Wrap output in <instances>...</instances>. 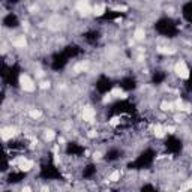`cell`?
I'll list each match as a JSON object with an SVG mask.
<instances>
[{"instance_id": "6da1fadb", "label": "cell", "mask_w": 192, "mask_h": 192, "mask_svg": "<svg viewBox=\"0 0 192 192\" xmlns=\"http://www.w3.org/2000/svg\"><path fill=\"white\" fill-rule=\"evenodd\" d=\"M20 84H21V89L24 92H33L35 90V83L29 75H21L20 77Z\"/></svg>"}, {"instance_id": "7a4b0ae2", "label": "cell", "mask_w": 192, "mask_h": 192, "mask_svg": "<svg viewBox=\"0 0 192 192\" xmlns=\"http://www.w3.org/2000/svg\"><path fill=\"white\" fill-rule=\"evenodd\" d=\"M174 71H176V74H177L180 78H183V80L189 78V69H188V66L185 65V62H179V63L176 65Z\"/></svg>"}, {"instance_id": "3957f363", "label": "cell", "mask_w": 192, "mask_h": 192, "mask_svg": "<svg viewBox=\"0 0 192 192\" xmlns=\"http://www.w3.org/2000/svg\"><path fill=\"white\" fill-rule=\"evenodd\" d=\"M17 165H18V168H20L21 171H29V170L33 167V162L21 156V158H18V159H17Z\"/></svg>"}, {"instance_id": "277c9868", "label": "cell", "mask_w": 192, "mask_h": 192, "mask_svg": "<svg viewBox=\"0 0 192 192\" xmlns=\"http://www.w3.org/2000/svg\"><path fill=\"white\" fill-rule=\"evenodd\" d=\"M77 9H78V12H81L83 15H87V14L90 12L89 2H87V0H78V2H77Z\"/></svg>"}, {"instance_id": "5b68a950", "label": "cell", "mask_w": 192, "mask_h": 192, "mask_svg": "<svg viewBox=\"0 0 192 192\" xmlns=\"http://www.w3.org/2000/svg\"><path fill=\"white\" fill-rule=\"evenodd\" d=\"M95 116H96V113H95V110L92 107H84L83 108V119L86 122H93Z\"/></svg>"}, {"instance_id": "8992f818", "label": "cell", "mask_w": 192, "mask_h": 192, "mask_svg": "<svg viewBox=\"0 0 192 192\" xmlns=\"http://www.w3.org/2000/svg\"><path fill=\"white\" fill-rule=\"evenodd\" d=\"M0 135H2L3 141H8V140H11L15 135V129L14 128H3L2 131H0Z\"/></svg>"}, {"instance_id": "52a82bcc", "label": "cell", "mask_w": 192, "mask_h": 192, "mask_svg": "<svg viewBox=\"0 0 192 192\" xmlns=\"http://www.w3.org/2000/svg\"><path fill=\"white\" fill-rule=\"evenodd\" d=\"M105 9H107V6H105L104 3H99V5H96V6L93 8V14H95L96 17H101V15H104Z\"/></svg>"}, {"instance_id": "ba28073f", "label": "cell", "mask_w": 192, "mask_h": 192, "mask_svg": "<svg viewBox=\"0 0 192 192\" xmlns=\"http://www.w3.org/2000/svg\"><path fill=\"white\" fill-rule=\"evenodd\" d=\"M14 47H17V48H24L26 45H27V41H26V38L24 36H18L17 39H14Z\"/></svg>"}, {"instance_id": "9c48e42d", "label": "cell", "mask_w": 192, "mask_h": 192, "mask_svg": "<svg viewBox=\"0 0 192 192\" xmlns=\"http://www.w3.org/2000/svg\"><path fill=\"white\" fill-rule=\"evenodd\" d=\"M153 131H155V135H156L158 138H162V137L165 135V132H167V129H165L162 125H156Z\"/></svg>"}, {"instance_id": "30bf717a", "label": "cell", "mask_w": 192, "mask_h": 192, "mask_svg": "<svg viewBox=\"0 0 192 192\" xmlns=\"http://www.w3.org/2000/svg\"><path fill=\"white\" fill-rule=\"evenodd\" d=\"M111 96H114V98H126V95L122 92V89L119 87H114L113 92H111Z\"/></svg>"}, {"instance_id": "8fae6325", "label": "cell", "mask_w": 192, "mask_h": 192, "mask_svg": "<svg viewBox=\"0 0 192 192\" xmlns=\"http://www.w3.org/2000/svg\"><path fill=\"white\" fill-rule=\"evenodd\" d=\"M134 36H135V39H137V41H143V39L146 38V32H144V29H137V30H135V33H134Z\"/></svg>"}, {"instance_id": "7c38bea8", "label": "cell", "mask_w": 192, "mask_h": 192, "mask_svg": "<svg viewBox=\"0 0 192 192\" xmlns=\"http://www.w3.org/2000/svg\"><path fill=\"white\" fill-rule=\"evenodd\" d=\"M158 53H161V54H174V53H176V48H168V47H159V48H158Z\"/></svg>"}, {"instance_id": "4fadbf2b", "label": "cell", "mask_w": 192, "mask_h": 192, "mask_svg": "<svg viewBox=\"0 0 192 192\" xmlns=\"http://www.w3.org/2000/svg\"><path fill=\"white\" fill-rule=\"evenodd\" d=\"M120 180V171L119 170H116V171H113L111 173V176H110V182H119Z\"/></svg>"}, {"instance_id": "5bb4252c", "label": "cell", "mask_w": 192, "mask_h": 192, "mask_svg": "<svg viewBox=\"0 0 192 192\" xmlns=\"http://www.w3.org/2000/svg\"><path fill=\"white\" fill-rule=\"evenodd\" d=\"M161 108H162L164 111H170V110H173V108H174V104H171V102H167V101H165V102H162V104H161Z\"/></svg>"}, {"instance_id": "9a60e30c", "label": "cell", "mask_w": 192, "mask_h": 192, "mask_svg": "<svg viewBox=\"0 0 192 192\" xmlns=\"http://www.w3.org/2000/svg\"><path fill=\"white\" fill-rule=\"evenodd\" d=\"M29 114H30V117H32V119H39V117L42 116V113H41L39 110H30V113H29Z\"/></svg>"}, {"instance_id": "2e32d148", "label": "cell", "mask_w": 192, "mask_h": 192, "mask_svg": "<svg viewBox=\"0 0 192 192\" xmlns=\"http://www.w3.org/2000/svg\"><path fill=\"white\" fill-rule=\"evenodd\" d=\"M174 107H176L177 110H180V111H183V110H185V104H183V102H182L180 99H177V101H176Z\"/></svg>"}, {"instance_id": "e0dca14e", "label": "cell", "mask_w": 192, "mask_h": 192, "mask_svg": "<svg viewBox=\"0 0 192 192\" xmlns=\"http://www.w3.org/2000/svg\"><path fill=\"white\" fill-rule=\"evenodd\" d=\"M54 137H56V134H54V131H47V134H45V138H47L48 141H51V140H54Z\"/></svg>"}, {"instance_id": "ac0fdd59", "label": "cell", "mask_w": 192, "mask_h": 192, "mask_svg": "<svg viewBox=\"0 0 192 192\" xmlns=\"http://www.w3.org/2000/svg\"><path fill=\"white\" fill-rule=\"evenodd\" d=\"M119 122H120L119 117H113V119L110 120V125H111V126H116V125H119Z\"/></svg>"}, {"instance_id": "d6986e66", "label": "cell", "mask_w": 192, "mask_h": 192, "mask_svg": "<svg viewBox=\"0 0 192 192\" xmlns=\"http://www.w3.org/2000/svg\"><path fill=\"white\" fill-rule=\"evenodd\" d=\"M113 9H114V11H126L128 8H126V6H123V5H119V6H114Z\"/></svg>"}, {"instance_id": "ffe728a7", "label": "cell", "mask_w": 192, "mask_h": 192, "mask_svg": "<svg viewBox=\"0 0 192 192\" xmlns=\"http://www.w3.org/2000/svg\"><path fill=\"white\" fill-rule=\"evenodd\" d=\"M165 129H167V132H168V134H173V132L176 131V128H174V126H167Z\"/></svg>"}, {"instance_id": "44dd1931", "label": "cell", "mask_w": 192, "mask_h": 192, "mask_svg": "<svg viewBox=\"0 0 192 192\" xmlns=\"http://www.w3.org/2000/svg\"><path fill=\"white\" fill-rule=\"evenodd\" d=\"M41 87H42V89H47V87H50V83L44 81V83H41Z\"/></svg>"}, {"instance_id": "7402d4cb", "label": "cell", "mask_w": 192, "mask_h": 192, "mask_svg": "<svg viewBox=\"0 0 192 192\" xmlns=\"http://www.w3.org/2000/svg\"><path fill=\"white\" fill-rule=\"evenodd\" d=\"M89 137H90V138H95V137H96V132H95V131H90V132H89Z\"/></svg>"}, {"instance_id": "603a6c76", "label": "cell", "mask_w": 192, "mask_h": 192, "mask_svg": "<svg viewBox=\"0 0 192 192\" xmlns=\"http://www.w3.org/2000/svg\"><path fill=\"white\" fill-rule=\"evenodd\" d=\"M108 101H111V95H107L104 98V102H108Z\"/></svg>"}, {"instance_id": "cb8c5ba5", "label": "cell", "mask_w": 192, "mask_h": 192, "mask_svg": "<svg viewBox=\"0 0 192 192\" xmlns=\"http://www.w3.org/2000/svg\"><path fill=\"white\" fill-rule=\"evenodd\" d=\"M93 156H95V159H99V158H101V153H95Z\"/></svg>"}]
</instances>
